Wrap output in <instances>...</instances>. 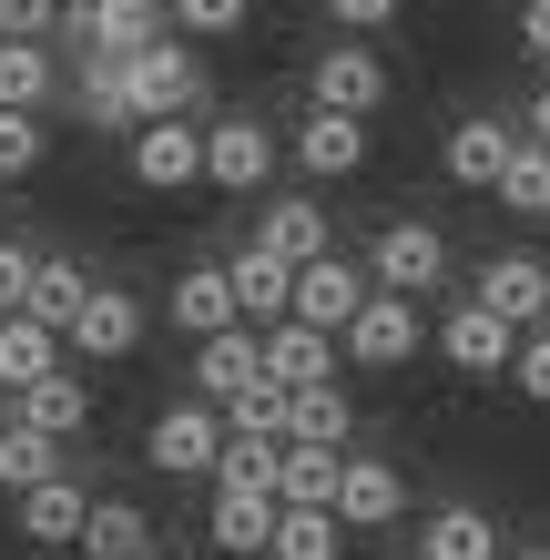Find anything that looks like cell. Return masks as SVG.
Here are the masks:
<instances>
[{"label":"cell","mask_w":550,"mask_h":560,"mask_svg":"<svg viewBox=\"0 0 550 560\" xmlns=\"http://www.w3.org/2000/svg\"><path fill=\"white\" fill-rule=\"evenodd\" d=\"M500 214L550 224V143H530V133H520V153H510V174H500Z\"/></svg>","instance_id":"f546056e"},{"label":"cell","mask_w":550,"mask_h":560,"mask_svg":"<svg viewBox=\"0 0 550 560\" xmlns=\"http://www.w3.org/2000/svg\"><path fill=\"white\" fill-rule=\"evenodd\" d=\"M408 520V479L387 469V458H367V448H347V479H337V530H398Z\"/></svg>","instance_id":"8fae6325"},{"label":"cell","mask_w":550,"mask_h":560,"mask_svg":"<svg viewBox=\"0 0 550 560\" xmlns=\"http://www.w3.org/2000/svg\"><path fill=\"white\" fill-rule=\"evenodd\" d=\"M327 11H337L347 31H387V21H398V11H408V0H327Z\"/></svg>","instance_id":"60d3db41"},{"label":"cell","mask_w":550,"mask_h":560,"mask_svg":"<svg viewBox=\"0 0 550 560\" xmlns=\"http://www.w3.org/2000/svg\"><path fill=\"white\" fill-rule=\"evenodd\" d=\"M337 550H347L337 510H276V540H266V560H337Z\"/></svg>","instance_id":"4dcf8cb0"},{"label":"cell","mask_w":550,"mask_h":560,"mask_svg":"<svg viewBox=\"0 0 550 560\" xmlns=\"http://www.w3.org/2000/svg\"><path fill=\"white\" fill-rule=\"evenodd\" d=\"M510 387H520L530 408H550V326H540V337H520V357H510Z\"/></svg>","instance_id":"ab89813d"},{"label":"cell","mask_w":550,"mask_h":560,"mask_svg":"<svg viewBox=\"0 0 550 560\" xmlns=\"http://www.w3.org/2000/svg\"><path fill=\"white\" fill-rule=\"evenodd\" d=\"M337 479H347V448H285L276 510H337Z\"/></svg>","instance_id":"4316f807"},{"label":"cell","mask_w":550,"mask_h":560,"mask_svg":"<svg viewBox=\"0 0 550 560\" xmlns=\"http://www.w3.org/2000/svg\"><path fill=\"white\" fill-rule=\"evenodd\" d=\"M153 560H164V550H153Z\"/></svg>","instance_id":"bcb514c9"},{"label":"cell","mask_w":550,"mask_h":560,"mask_svg":"<svg viewBox=\"0 0 550 560\" xmlns=\"http://www.w3.org/2000/svg\"><path fill=\"white\" fill-rule=\"evenodd\" d=\"M255 245H266L276 255V266H327V255H337V224H327V205H316V194H276V205L266 214H255Z\"/></svg>","instance_id":"30bf717a"},{"label":"cell","mask_w":550,"mask_h":560,"mask_svg":"<svg viewBox=\"0 0 550 560\" xmlns=\"http://www.w3.org/2000/svg\"><path fill=\"white\" fill-rule=\"evenodd\" d=\"M510 153H520V122H510V113H459V122H448V143H438L448 184H469V194H500Z\"/></svg>","instance_id":"8992f818"},{"label":"cell","mask_w":550,"mask_h":560,"mask_svg":"<svg viewBox=\"0 0 550 560\" xmlns=\"http://www.w3.org/2000/svg\"><path fill=\"white\" fill-rule=\"evenodd\" d=\"M51 163V133H42V113H0V184H31Z\"/></svg>","instance_id":"e575fe53"},{"label":"cell","mask_w":550,"mask_h":560,"mask_svg":"<svg viewBox=\"0 0 550 560\" xmlns=\"http://www.w3.org/2000/svg\"><path fill=\"white\" fill-rule=\"evenodd\" d=\"M0 428H21V398H11V387H0Z\"/></svg>","instance_id":"ee69618b"},{"label":"cell","mask_w":550,"mask_h":560,"mask_svg":"<svg viewBox=\"0 0 550 560\" xmlns=\"http://www.w3.org/2000/svg\"><path fill=\"white\" fill-rule=\"evenodd\" d=\"M42 479H61V448L42 439V428H0V489H11V500H31Z\"/></svg>","instance_id":"1f68e13d"},{"label":"cell","mask_w":550,"mask_h":560,"mask_svg":"<svg viewBox=\"0 0 550 560\" xmlns=\"http://www.w3.org/2000/svg\"><path fill=\"white\" fill-rule=\"evenodd\" d=\"M337 347H347V368H408V357L429 347V316H418L408 295H367L358 326H347Z\"/></svg>","instance_id":"52a82bcc"},{"label":"cell","mask_w":550,"mask_h":560,"mask_svg":"<svg viewBox=\"0 0 550 560\" xmlns=\"http://www.w3.org/2000/svg\"><path fill=\"white\" fill-rule=\"evenodd\" d=\"M520 51L550 61V0H520Z\"/></svg>","instance_id":"b9f144b4"},{"label":"cell","mask_w":550,"mask_h":560,"mask_svg":"<svg viewBox=\"0 0 550 560\" xmlns=\"http://www.w3.org/2000/svg\"><path fill=\"white\" fill-rule=\"evenodd\" d=\"M61 357H72V347H61L42 316H0V387H11V398L42 387V377H61Z\"/></svg>","instance_id":"603a6c76"},{"label":"cell","mask_w":550,"mask_h":560,"mask_svg":"<svg viewBox=\"0 0 550 560\" xmlns=\"http://www.w3.org/2000/svg\"><path fill=\"white\" fill-rule=\"evenodd\" d=\"M82 520H92V489L61 469V479H42V489L21 500V540H31V550H82Z\"/></svg>","instance_id":"d6986e66"},{"label":"cell","mask_w":550,"mask_h":560,"mask_svg":"<svg viewBox=\"0 0 550 560\" xmlns=\"http://www.w3.org/2000/svg\"><path fill=\"white\" fill-rule=\"evenodd\" d=\"M224 285H235V316L255 326V337H276V326L296 316V266H276L266 245H235V255H224Z\"/></svg>","instance_id":"7c38bea8"},{"label":"cell","mask_w":550,"mask_h":560,"mask_svg":"<svg viewBox=\"0 0 550 560\" xmlns=\"http://www.w3.org/2000/svg\"><path fill=\"white\" fill-rule=\"evenodd\" d=\"M367 295H377V285H367V266L327 255V266H306V276H296V326H316V337H347Z\"/></svg>","instance_id":"e0dca14e"},{"label":"cell","mask_w":550,"mask_h":560,"mask_svg":"<svg viewBox=\"0 0 550 560\" xmlns=\"http://www.w3.org/2000/svg\"><path fill=\"white\" fill-rule=\"evenodd\" d=\"M316 113H347V122L387 113V61L367 42H327L316 51Z\"/></svg>","instance_id":"ba28073f"},{"label":"cell","mask_w":550,"mask_h":560,"mask_svg":"<svg viewBox=\"0 0 550 560\" xmlns=\"http://www.w3.org/2000/svg\"><path fill=\"white\" fill-rule=\"evenodd\" d=\"M153 42H174V11H164V0H103V11H92V51H103V61H133Z\"/></svg>","instance_id":"7402d4cb"},{"label":"cell","mask_w":550,"mask_h":560,"mask_svg":"<svg viewBox=\"0 0 550 560\" xmlns=\"http://www.w3.org/2000/svg\"><path fill=\"white\" fill-rule=\"evenodd\" d=\"M204 184L214 194H266L276 184V122H255V113L204 122Z\"/></svg>","instance_id":"277c9868"},{"label":"cell","mask_w":550,"mask_h":560,"mask_svg":"<svg viewBox=\"0 0 550 560\" xmlns=\"http://www.w3.org/2000/svg\"><path fill=\"white\" fill-rule=\"evenodd\" d=\"M520 133H530V143H550V82L530 92V113H520Z\"/></svg>","instance_id":"7bdbcfd3"},{"label":"cell","mask_w":550,"mask_h":560,"mask_svg":"<svg viewBox=\"0 0 550 560\" xmlns=\"http://www.w3.org/2000/svg\"><path fill=\"white\" fill-rule=\"evenodd\" d=\"M184 42H235V31L255 21V0H164Z\"/></svg>","instance_id":"d590c367"},{"label":"cell","mask_w":550,"mask_h":560,"mask_svg":"<svg viewBox=\"0 0 550 560\" xmlns=\"http://www.w3.org/2000/svg\"><path fill=\"white\" fill-rule=\"evenodd\" d=\"M224 439H245V448H285V387H245V398L224 408Z\"/></svg>","instance_id":"836d02e7"},{"label":"cell","mask_w":550,"mask_h":560,"mask_svg":"<svg viewBox=\"0 0 550 560\" xmlns=\"http://www.w3.org/2000/svg\"><path fill=\"white\" fill-rule=\"evenodd\" d=\"M92 285H103V276H92L82 255H42V276H31V316H42L51 337H72V316H82Z\"/></svg>","instance_id":"484cf974"},{"label":"cell","mask_w":550,"mask_h":560,"mask_svg":"<svg viewBox=\"0 0 550 560\" xmlns=\"http://www.w3.org/2000/svg\"><path fill=\"white\" fill-rule=\"evenodd\" d=\"M285 153H296V174H316V184H347V174H367L377 133H367V122H347V113H316V103H306V122L285 133Z\"/></svg>","instance_id":"9c48e42d"},{"label":"cell","mask_w":550,"mask_h":560,"mask_svg":"<svg viewBox=\"0 0 550 560\" xmlns=\"http://www.w3.org/2000/svg\"><path fill=\"white\" fill-rule=\"evenodd\" d=\"M31 276H42V255L0 235V316H31Z\"/></svg>","instance_id":"f35d334b"},{"label":"cell","mask_w":550,"mask_h":560,"mask_svg":"<svg viewBox=\"0 0 550 560\" xmlns=\"http://www.w3.org/2000/svg\"><path fill=\"white\" fill-rule=\"evenodd\" d=\"M143 458L164 479H214L224 469V408H204V398H174L164 418L143 428Z\"/></svg>","instance_id":"3957f363"},{"label":"cell","mask_w":550,"mask_h":560,"mask_svg":"<svg viewBox=\"0 0 550 560\" xmlns=\"http://www.w3.org/2000/svg\"><path fill=\"white\" fill-rule=\"evenodd\" d=\"M337 368H347V347H337V337H316V326H296V316L266 337V387H285V398H306V387H337Z\"/></svg>","instance_id":"ac0fdd59"},{"label":"cell","mask_w":550,"mask_h":560,"mask_svg":"<svg viewBox=\"0 0 550 560\" xmlns=\"http://www.w3.org/2000/svg\"><path fill=\"white\" fill-rule=\"evenodd\" d=\"M133 184L143 194L204 184V122H143V133H133Z\"/></svg>","instance_id":"2e32d148"},{"label":"cell","mask_w":550,"mask_h":560,"mask_svg":"<svg viewBox=\"0 0 550 560\" xmlns=\"http://www.w3.org/2000/svg\"><path fill=\"white\" fill-rule=\"evenodd\" d=\"M245 387H266V337L255 326H224V337L194 347V398L204 408H235Z\"/></svg>","instance_id":"4fadbf2b"},{"label":"cell","mask_w":550,"mask_h":560,"mask_svg":"<svg viewBox=\"0 0 550 560\" xmlns=\"http://www.w3.org/2000/svg\"><path fill=\"white\" fill-rule=\"evenodd\" d=\"M143 326H153V316H143V295H133V285H92L61 347H72V357H133V347H143Z\"/></svg>","instance_id":"9a60e30c"},{"label":"cell","mask_w":550,"mask_h":560,"mask_svg":"<svg viewBox=\"0 0 550 560\" xmlns=\"http://www.w3.org/2000/svg\"><path fill=\"white\" fill-rule=\"evenodd\" d=\"M438 357H448L459 377H510V357H520V337H510V326H500L490 306H469V295H459V306L438 316Z\"/></svg>","instance_id":"5bb4252c"},{"label":"cell","mask_w":550,"mask_h":560,"mask_svg":"<svg viewBox=\"0 0 550 560\" xmlns=\"http://www.w3.org/2000/svg\"><path fill=\"white\" fill-rule=\"evenodd\" d=\"M214 550L224 560H266V540H276V500H245V489H214Z\"/></svg>","instance_id":"83f0119b"},{"label":"cell","mask_w":550,"mask_h":560,"mask_svg":"<svg viewBox=\"0 0 550 560\" xmlns=\"http://www.w3.org/2000/svg\"><path fill=\"white\" fill-rule=\"evenodd\" d=\"M367 285H377V295H408V306H418L429 285H448V235H438V224H418V214H398V224L367 245Z\"/></svg>","instance_id":"7a4b0ae2"},{"label":"cell","mask_w":550,"mask_h":560,"mask_svg":"<svg viewBox=\"0 0 550 560\" xmlns=\"http://www.w3.org/2000/svg\"><path fill=\"white\" fill-rule=\"evenodd\" d=\"M82 560H153V520L133 500H92L82 520Z\"/></svg>","instance_id":"f1b7e54d"},{"label":"cell","mask_w":550,"mask_h":560,"mask_svg":"<svg viewBox=\"0 0 550 560\" xmlns=\"http://www.w3.org/2000/svg\"><path fill=\"white\" fill-rule=\"evenodd\" d=\"M469 306H490L510 337H540V326H550V266H540V255H490L479 285H469Z\"/></svg>","instance_id":"5b68a950"},{"label":"cell","mask_w":550,"mask_h":560,"mask_svg":"<svg viewBox=\"0 0 550 560\" xmlns=\"http://www.w3.org/2000/svg\"><path fill=\"white\" fill-rule=\"evenodd\" d=\"M0 42H61V0H0Z\"/></svg>","instance_id":"74e56055"},{"label":"cell","mask_w":550,"mask_h":560,"mask_svg":"<svg viewBox=\"0 0 550 560\" xmlns=\"http://www.w3.org/2000/svg\"><path fill=\"white\" fill-rule=\"evenodd\" d=\"M347 439H358L347 387H306V398H285V448H347Z\"/></svg>","instance_id":"d4e9b609"},{"label":"cell","mask_w":550,"mask_h":560,"mask_svg":"<svg viewBox=\"0 0 550 560\" xmlns=\"http://www.w3.org/2000/svg\"><path fill=\"white\" fill-rule=\"evenodd\" d=\"M122 92H133L143 122H194L204 113V51L194 42H153V51L122 61Z\"/></svg>","instance_id":"6da1fadb"},{"label":"cell","mask_w":550,"mask_h":560,"mask_svg":"<svg viewBox=\"0 0 550 560\" xmlns=\"http://www.w3.org/2000/svg\"><path fill=\"white\" fill-rule=\"evenodd\" d=\"M42 103H51V51L0 42V113H42Z\"/></svg>","instance_id":"d6a6232c"},{"label":"cell","mask_w":550,"mask_h":560,"mask_svg":"<svg viewBox=\"0 0 550 560\" xmlns=\"http://www.w3.org/2000/svg\"><path fill=\"white\" fill-rule=\"evenodd\" d=\"M418 560H510V550H500V520L479 500H438L429 530H418Z\"/></svg>","instance_id":"44dd1931"},{"label":"cell","mask_w":550,"mask_h":560,"mask_svg":"<svg viewBox=\"0 0 550 560\" xmlns=\"http://www.w3.org/2000/svg\"><path fill=\"white\" fill-rule=\"evenodd\" d=\"M21 428H42L51 448H61V439H82V428H92V387H82V368H61V377H42V387H21Z\"/></svg>","instance_id":"cb8c5ba5"},{"label":"cell","mask_w":550,"mask_h":560,"mask_svg":"<svg viewBox=\"0 0 550 560\" xmlns=\"http://www.w3.org/2000/svg\"><path fill=\"white\" fill-rule=\"evenodd\" d=\"M510 560H550V540H520V550H510Z\"/></svg>","instance_id":"f6af8a7d"},{"label":"cell","mask_w":550,"mask_h":560,"mask_svg":"<svg viewBox=\"0 0 550 560\" xmlns=\"http://www.w3.org/2000/svg\"><path fill=\"white\" fill-rule=\"evenodd\" d=\"M276 469H285V448H245V439H224V469H214V489H245V500H276Z\"/></svg>","instance_id":"8d00e7d4"},{"label":"cell","mask_w":550,"mask_h":560,"mask_svg":"<svg viewBox=\"0 0 550 560\" xmlns=\"http://www.w3.org/2000/svg\"><path fill=\"white\" fill-rule=\"evenodd\" d=\"M164 316L184 326L194 347H204V337H224V326H245V316H235V285H224V266H184V276L164 285Z\"/></svg>","instance_id":"ffe728a7"}]
</instances>
